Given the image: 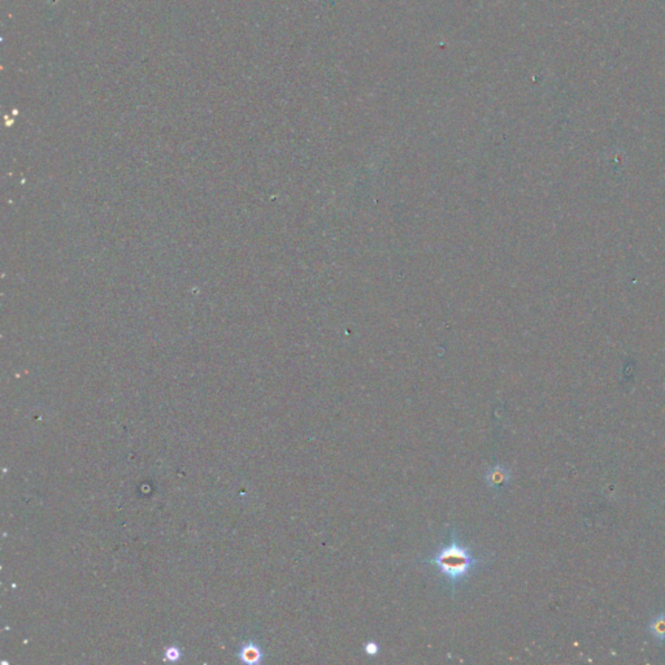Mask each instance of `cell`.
Segmentation results:
<instances>
[{"label":"cell","instance_id":"6da1fadb","mask_svg":"<svg viewBox=\"0 0 665 665\" xmlns=\"http://www.w3.org/2000/svg\"><path fill=\"white\" fill-rule=\"evenodd\" d=\"M485 560L476 558L472 549L464 545L455 529L450 531L448 540L437 549L430 558L423 560L425 564L434 565L446 581L448 591L455 593L457 586L468 579L473 570L483 564Z\"/></svg>","mask_w":665,"mask_h":665},{"label":"cell","instance_id":"7a4b0ae2","mask_svg":"<svg viewBox=\"0 0 665 665\" xmlns=\"http://www.w3.org/2000/svg\"><path fill=\"white\" fill-rule=\"evenodd\" d=\"M485 481L494 490H501L511 481V472L503 465H494L485 474Z\"/></svg>","mask_w":665,"mask_h":665},{"label":"cell","instance_id":"3957f363","mask_svg":"<svg viewBox=\"0 0 665 665\" xmlns=\"http://www.w3.org/2000/svg\"><path fill=\"white\" fill-rule=\"evenodd\" d=\"M242 660L249 664H255L259 663L261 660V651L253 645H249L244 647L242 651Z\"/></svg>","mask_w":665,"mask_h":665},{"label":"cell","instance_id":"277c9868","mask_svg":"<svg viewBox=\"0 0 665 665\" xmlns=\"http://www.w3.org/2000/svg\"><path fill=\"white\" fill-rule=\"evenodd\" d=\"M650 630L657 639H665V615L656 616L655 620L650 624Z\"/></svg>","mask_w":665,"mask_h":665},{"label":"cell","instance_id":"5b68a950","mask_svg":"<svg viewBox=\"0 0 665 665\" xmlns=\"http://www.w3.org/2000/svg\"><path fill=\"white\" fill-rule=\"evenodd\" d=\"M364 652H366V655L375 657L380 652V645L375 641H368L364 643Z\"/></svg>","mask_w":665,"mask_h":665},{"label":"cell","instance_id":"8992f818","mask_svg":"<svg viewBox=\"0 0 665 665\" xmlns=\"http://www.w3.org/2000/svg\"><path fill=\"white\" fill-rule=\"evenodd\" d=\"M178 657H180V651H178L175 647H172V648H169V650L166 651V659H168V660L174 662V660H177Z\"/></svg>","mask_w":665,"mask_h":665}]
</instances>
